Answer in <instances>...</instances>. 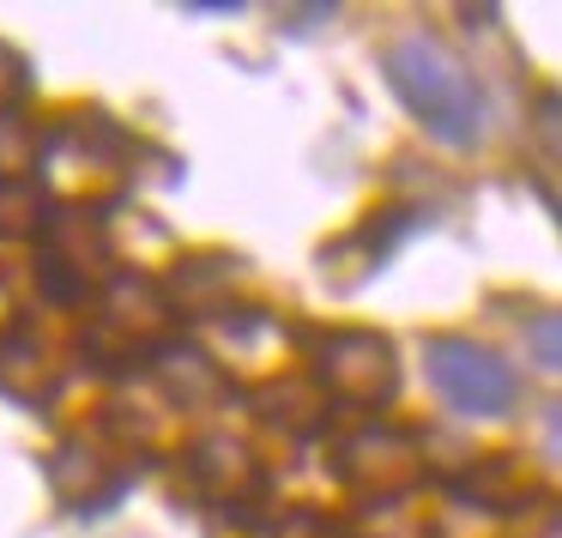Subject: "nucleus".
<instances>
[{"label":"nucleus","mask_w":562,"mask_h":538,"mask_svg":"<svg viewBox=\"0 0 562 538\" xmlns=\"http://www.w3.org/2000/svg\"><path fill=\"white\" fill-rule=\"evenodd\" d=\"M25 86H31V79H25V61H19L13 49H0V110H7L13 98H25Z\"/></svg>","instance_id":"20e7f679"},{"label":"nucleus","mask_w":562,"mask_h":538,"mask_svg":"<svg viewBox=\"0 0 562 538\" xmlns=\"http://www.w3.org/2000/svg\"><path fill=\"white\" fill-rule=\"evenodd\" d=\"M424 376L465 417H502L520 400V376H514L508 357L477 345V339H453V333L424 345Z\"/></svg>","instance_id":"f03ea898"},{"label":"nucleus","mask_w":562,"mask_h":538,"mask_svg":"<svg viewBox=\"0 0 562 538\" xmlns=\"http://www.w3.org/2000/svg\"><path fill=\"white\" fill-rule=\"evenodd\" d=\"M381 67H387V86L400 91V103L441 146H477L484 139V122H490L484 86L448 43H436L429 31H405V37L387 43Z\"/></svg>","instance_id":"f257e3e1"},{"label":"nucleus","mask_w":562,"mask_h":538,"mask_svg":"<svg viewBox=\"0 0 562 538\" xmlns=\"http://www.w3.org/2000/svg\"><path fill=\"white\" fill-rule=\"evenodd\" d=\"M321 381L333 400L351 405H375L393 393V345L381 333H339L321 351Z\"/></svg>","instance_id":"7ed1b4c3"}]
</instances>
